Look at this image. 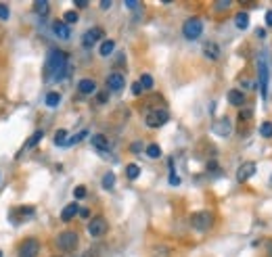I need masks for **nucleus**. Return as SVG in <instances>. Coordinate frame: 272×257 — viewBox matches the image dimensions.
<instances>
[{
    "mask_svg": "<svg viewBox=\"0 0 272 257\" xmlns=\"http://www.w3.org/2000/svg\"><path fill=\"white\" fill-rule=\"evenodd\" d=\"M86 136H88V132H86V130H82L80 134H76V136H71V138H67V142H65V146H63V149H69V146H74V144H78V142H80V140H84Z\"/></svg>",
    "mask_w": 272,
    "mask_h": 257,
    "instance_id": "bb28decb",
    "label": "nucleus"
},
{
    "mask_svg": "<svg viewBox=\"0 0 272 257\" xmlns=\"http://www.w3.org/2000/svg\"><path fill=\"white\" fill-rule=\"evenodd\" d=\"M144 149H147V146H144L142 142H138V140L130 144V151H132V153H140V151H144Z\"/></svg>",
    "mask_w": 272,
    "mask_h": 257,
    "instance_id": "4c0bfd02",
    "label": "nucleus"
},
{
    "mask_svg": "<svg viewBox=\"0 0 272 257\" xmlns=\"http://www.w3.org/2000/svg\"><path fill=\"white\" fill-rule=\"evenodd\" d=\"M253 174H256V163L253 161H245V163H241L239 170H237V180L245 182V180L253 178Z\"/></svg>",
    "mask_w": 272,
    "mask_h": 257,
    "instance_id": "ddd939ff",
    "label": "nucleus"
},
{
    "mask_svg": "<svg viewBox=\"0 0 272 257\" xmlns=\"http://www.w3.org/2000/svg\"><path fill=\"white\" fill-rule=\"evenodd\" d=\"M232 7V0H218V3H214V9L220 13V11H228Z\"/></svg>",
    "mask_w": 272,
    "mask_h": 257,
    "instance_id": "2f4dec72",
    "label": "nucleus"
},
{
    "mask_svg": "<svg viewBox=\"0 0 272 257\" xmlns=\"http://www.w3.org/2000/svg\"><path fill=\"white\" fill-rule=\"evenodd\" d=\"M260 136L262 138H272V121H264L260 125Z\"/></svg>",
    "mask_w": 272,
    "mask_h": 257,
    "instance_id": "c756f323",
    "label": "nucleus"
},
{
    "mask_svg": "<svg viewBox=\"0 0 272 257\" xmlns=\"http://www.w3.org/2000/svg\"><path fill=\"white\" fill-rule=\"evenodd\" d=\"M256 36H258V38H264V36H266V29H262V27H260V29L256 31Z\"/></svg>",
    "mask_w": 272,
    "mask_h": 257,
    "instance_id": "49530a36",
    "label": "nucleus"
},
{
    "mask_svg": "<svg viewBox=\"0 0 272 257\" xmlns=\"http://www.w3.org/2000/svg\"><path fill=\"white\" fill-rule=\"evenodd\" d=\"M142 90H144V88L140 86V82H134V84H132V94H134V96H140Z\"/></svg>",
    "mask_w": 272,
    "mask_h": 257,
    "instance_id": "58836bf2",
    "label": "nucleus"
},
{
    "mask_svg": "<svg viewBox=\"0 0 272 257\" xmlns=\"http://www.w3.org/2000/svg\"><path fill=\"white\" fill-rule=\"evenodd\" d=\"M86 192H88L86 186H76V188H74V197H76L78 201H80V199H86Z\"/></svg>",
    "mask_w": 272,
    "mask_h": 257,
    "instance_id": "f704fd0d",
    "label": "nucleus"
},
{
    "mask_svg": "<svg viewBox=\"0 0 272 257\" xmlns=\"http://www.w3.org/2000/svg\"><path fill=\"white\" fill-rule=\"evenodd\" d=\"M203 54H205V59H209V61H218V59H220V46H218L216 42H205V44H203Z\"/></svg>",
    "mask_w": 272,
    "mask_h": 257,
    "instance_id": "2eb2a0df",
    "label": "nucleus"
},
{
    "mask_svg": "<svg viewBox=\"0 0 272 257\" xmlns=\"http://www.w3.org/2000/svg\"><path fill=\"white\" fill-rule=\"evenodd\" d=\"M138 82H140V86H142L144 90H151V88H153V84H155V82H153V76H151V74H142Z\"/></svg>",
    "mask_w": 272,
    "mask_h": 257,
    "instance_id": "c85d7f7f",
    "label": "nucleus"
},
{
    "mask_svg": "<svg viewBox=\"0 0 272 257\" xmlns=\"http://www.w3.org/2000/svg\"><path fill=\"white\" fill-rule=\"evenodd\" d=\"M78 19H80V15H78L76 11H65V15H63V21H65L67 25H74V23H78Z\"/></svg>",
    "mask_w": 272,
    "mask_h": 257,
    "instance_id": "7c9ffc66",
    "label": "nucleus"
},
{
    "mask_svg": "<svg viewBox=\"0 0 272 257\" xmlns=\"http://www.w3.org/2000/svg\"><path fill=\"white\" fill-rule=\"evenodd\" d=\"M124 86H126V78H124V74L113 71V74L107 76V90H111V92H119V90H124Z\"/></svg>",
    "mask_w": 272,
    "mask_h": 257,
    "instance_id": "9b49d317",
    "label": "nucleus"
},
{
    "mask_svg": "<svg viewBox=\"0 0 272 257\" xmlns=\"http://www.w3.org/2000/svg\"><path fill=\"white\" fill-rule=\"evenodd\" d=\"M144 153H147L151 159H157V157H161V149H159V144H157V142H151V144H147Z\"/></svg>",
    "mask_w": 272,
    "mask_h": 257,
    "instance_id": "b1692460",
    "label": "nucleus"
},
{
    "mask_svg": "<svg viewBox=\"0 0 272 257\" xmlns=\"http://www.w3.org/2000/svg\"><path fill=\"white\" fill-rule=\"evenodd\" d=\"M268 82H270L268 61H266V59H260V61H258V84H260L262 99H268Z\"/></svg>",
    "mask_w": 272,
    "mask_h": 257,
    "instance_id": "39448f33",
    "label": "nucleus"
},
{
    "mask_svg": "<svg viewBox=\"0 0 272 257\" xmlns=\"http://www.w3.org/2000/svg\"><path fill=\"white\" fill-rule=\"evenodd\" d=\"M201 34H203V21L199 19V17H189L185 23H183V36L187 38V40H197V38H201Z\"/></svg>",
    "mask_w": 272,
    "mask_h": 257,
    "instance_id": "20e7f679",
    "label": "nucleus"
},
{
    "mask_svg": "<svg viewBox=\"0 0 272 257\" xmlns=\"http://www.w3.org/2000/svg\"><path fill=\"white\" fill-rule=\"evenodd\" d=\"M44 103H46V107H50V109L59 107V103H61V94H59V92H48L46 99H44Z\"/></svg>",
    "mask_w": 272,
    "mask_h": 257,
    "instance_id": "412c9836",
    "label": "nucleus"
},
{
    "mask_svg": "<svg viewBox=\"0 0 272 257\" xmlns=\"http://www.w3.org/2000/svg\"><path fill=\"white\" fill-rule=\"evenodd\" d=\"M88 234L93 236V238H101V236H105L107 234V230H109V224H107V219L105 217H101V215H97V217H93L88 222Z\"/></svg>",
    "mask_w": 272,
    "mask_h": 257,
    "instance_id": "423d86ee",
    "label": "nucleus"
},
{
    "mask_svg": "<svg viewBox=\"0 0 272 257\" xmlns=\"http://www.w3.org/2000/svg\"><path fill=\"white\" fill-rule=\"evenodd\" d=\"M180 182H183V180H180V176L174 172V168H172V172H170V184L172 186H180Z\"/></svg>",
    "mask_w": 272,
    "mask_h": 257,
    "instance_id": "e433bc0d",
    "label": "nucleus"
},
{
    "mask_svg": "<svg viewBox=\"0 0 272 257\" xmlns=\"http://www.w3.org/2000/svg\"><path fill=\"white\" fill-rule=\"evenodd\" d=\"M95 90H97L95 80L84 78V80H80V82H78V92H80V94H93Z\"/></svg>",
    "mask_w": 272,
    "mask_h": 257,
    "instance_id": "f3484780",
    "label": "nucleus"
},
{
    "mask_svg": "<svg viewBox=\"0 0 272 257\" xmlns=\"http://www.w3.org/2000/svg\"><path fill=\"white\" fill-rule=\"evenodd\" d=\"M264 245H266V251H268V257H272V238H268V241H264Z\"/></svg>",
    "mask_w": 272,
    "mask_h": 257,
    "instance_id": "ea45409f",
    "label": "nucleus"
},
{
    "mask_svg": "<svg viewBox=\"0 0 272 257\" xmlns=\"http://www.w3.org/2000/svg\"><path fill=\"white\" fill-rule=\"evenodd\" d=\"M266 25H268V27H272V11H268V13H266Z\"/></svg>",
    "mask_w": 272,
    "mask_h": 257,
    "instance_id": "a18cd8bd",
    "label": "nucleus"
},
{
    "mask_svg": "<svg viewBox=\"0 0 272 257\" xmlns=\"http://www.w3.org/2000/svg\"><path fill=\"white\" fill-rule=\"evenodd\" d=\"M80 217H84V219H88V217H90V209H86V207H82V209H80Z\"/></svg>",
    "mask_w": 272,
    "mask_h": 257,
    "instance_id": "a19ab883",
    "label": "nucleus"
},
{
    "mask_svg": "<svg viewBox=\"0 0 272 257\" xmlns=\"http://www.w3.org/2000/svg\"><path fill=\"white\" fill-rule=\"evenodd\" d=\"M245 117H251V111H241V119H245Z\"/></svg>",
    "mask_w": 272,
    "mask_h": 257,
    "instance_id": "de8ad7c7",
    "label": "nucleus"
},
{
    "mask_svg": "<svg viewBox=\"0 0 272 257\" xmlns=\"http://www.w3.org/2000/svg\"><path fill=\"white\" fill-rule=\"evenodd\" d=\"M65 142H67V130H57V134H55V144L63 149Z\"/></svg>",
    "mask_w": 272,
    "mask_h": 257,
    "instance_id": "a878e982",
    "label": "nucleus"
},
{
    "mask_svg": "<svg viewBox=\"0 0 272 257\" xmlns=\"http://www.w3.org/2000/svg\"><path fill=\"white\" fill-rule=\"evenodd\" d=\"M111 5H113L111 0H103V3H101V9H105V11H107V9H111Z\"/></svg>",
    "mask_w": 272,
    "mask_h": 257,
    "instance_id": "c03bdc74",
    "label": "nucleus"
},
{
    "mask_svg": "<svg viewBox=\"0 0 272 257\" xmlns=\"http://www.w3.org/2000/svg\"><path fill=\"white\" fill-rule=\"evenodd\" d=\"M0 257H3V251H0Z\"/></svg>",
    "mask_w": 272,
    "mask_h": 257,
    "instance_id": "09e8293b",
    "label": "nucleus"
},
{
    "mask_svg": "<svg viewBox=\"0 0 272 257\" xmlns=\"http://www.w3.org/2000/svg\"><path fill=\"white\" fill-rule=\"evenodd\" d=\"M211 132H214L216 136H220V138H228L232 134V123H230V119L228 117L216 119L214 123H211Z\"/></svg>",
    "mask_w": 272,
    "mask_h": 257,
    "instance_id": "9d476101",
    "label": "nucleus"
},
{
    "mask_svg": "<svg viewBox=\"0 0 272 257\" xmlns=\"http://www.w3.org/2000/svg\"><path fill=\"white\" fill-rule=\"evenodd\" d=\"M40 253V241L29 236L19 245V257H38Z\"/></svg>",
    "mask_w": 272,
    "mask_h": 257,
    "instance_id": "6e6552de",
    "label": "nucleus"
},
{
    "mask_svg": "<svg viewBox=\"0 0 272 257\" xmlns=\"http://www.w3.org/2000/svg\"><path fill=\"white\" fill-rule=\"evenodd\" d=\"M34 207H19V209H15V213H19L21 217H32L34 215Z\"/></svg>",
    "mask_w": 272,
    "mask_h": 257,
    "instance_id": "473e14b6",
    "label": "nucleus"
},
{
    "mask_svg": "<svg viewBox=\"0 0 272 257\" xmlns=\"http://www.w3.org/2000/svg\"><path fill=\"white\" fill-rule=\"evenodd\" d=\"M168 119H170L168 109H153L144 115V123L149 127H161L164 123H168Z\"/></svg>",
    "mask_w": 272,
    "mask_h": 257,
    "instance_id": "0eeeda50",
    "label": "nucleus"
},
{
    "mask_svg": "<svg viewBox=\"0 0 272 257\" xmlns=\"http://www.w3.org/2000/svg\"><path fill=\"white\" fill-rule=\"evenodd\" d=\"M48 9H50V5L46 3V0H36V3H34V13L38 17H46L48 15Z\"/></svg>",
    "mask_w": 272,
    "mask_h": 257,
    "instance_id": "aec40b11",
    "label": "nucleus"
},
{
    "mask_svg": "<svg viewBox=\"0 0 272 257\" xmlns=\"http://www.w3.org/2000/svg\"><path fill=\"white\" fill-rule=\"evenodd\" d=\"M42 138H44V132H42V130H38V132H34L32 136H29V138H27V142H25V146H23V149H34V146H36V144H38V142H40Z\"/></svg>",
    "mask_w": 272,
    "mask_h": 257,
    "instance_id": "5701e85b",
    "label": "nucleus"
},
{
    "mask_svg": "<svg viewBox=\"0 0 272 257\" xmlns=\"http://www.w3.org/2000/svg\"><path fill=\"white\" fill-rule=\"evenodd\" d=\"M101 184H103L105 190H111V188L115 186V174H113V172H107V174L103 176V182H101Z\"/></svg>",
    "mask_w": 272,
    "mask_h": 257,
    "instance_id": "393cba45",
    "label": "nucleus"
},
{
    "mask_svg": "<svg viewBox=\"0 0 272 257\" xmlns=\"http://www.w3.org/2000/svg\"><path fill=\"white\" fill-rule=\"evenodd\" d=\"M9 17H11V9H9V5L0 3V21H7Z\"/></svg>",
    "mask_w": 272,
    "mask_h": 257,
    "instance_id": "72a5a7b5",
    "label": "nucleus"
},
{
    "mask_svg": "<svg viewBox=\"0 0 272 257\" xmlns=\"http://www.w3.org/2000/svg\"><path fill=\"white\" fill-rule=\"evenodd\" d=\"M52 34H55L59 40H69V36H71V29H69V25H67L65 21L57 19V21L52 23Z\"/></svg>",
    "mask_w": 272,
    "mask_h": 257,
    "instance_id": "4468645a",
    "label": "nucleus"
},
{
    "mask_svg": "<svg viewBox=\"0 0 272 257\" xmlns=\"http://www.w3.org/2000/svg\"><path fill=\"white\" fill-rule=\"evenodd\" d=\"M90 144H93L97 151H107V149H109V140H107V136H103V134H95L93 138H90Z\"/></svg>",
    "mask_w": 272,
    "mask_h": 257,
    "instance_id": "a211bd4d",
    "label": "nucleus"
},
{
    "mask_svg": "<svg viewBox=\"0 0 272 257\" xmlns=\"http://www.w3.org/2000/svg\"><path fill=\"white\" fill-rule=\"evenodd\" d=\"M126 9H130V11H140V9H142V5H140V3H136V0H126Z\"/></svg>",
    "mask_w": 272,
    "mask_h": 257,
    "instance_id": "c9c22d12",
    "label": "nucleus"
},
{
    "mask_svg": "<svg viewBox=\"0 0 272 257\" xmlns=\"http://www.w3.org/2000/svg\"><path fill=\"white\" fill-rule=\"evenodd\" d=\"M76 215H80V207H78V203H69V205H65L63 211H61V219H63V222H71Z\"/></svg>",
    "mask_w": 272,
    "mask_h": 257,
    "instance_id": "dca6fc26",
    "label": "nucleus"
},
{
    "mask_svg": "<svg viewBox=\"0 0 272 257\" xmlns=\"http://www.w3.org/2000/svg\"><path fill=\"white\" fill-rule=\"evenodd\" d=\"M69 74V57L63 50H50L44 65L46 82H61Z\"/></svg>",
    "mask_w": 272,
    "mask_h": 257,
    "instance_id": "f257e3e1",
    "label": "nucleus"
},
{
    "mask_svg": "<svg viewBox=\"0 0 272 257\" xmlns=\"http://www.w3.org/2000/svg\"><path fill=\"white\" fill-rule=\"evenodd\" d=\"M140 176V168L136 166V163H130L128 168H126V178L128 180H136Z\"/></svg>",
    "mask_w": 272,
    "mask_h": 257,
    "instance_id": "cd10ccee",
    "label": "nucleus"
},
{
    "mask_svg": "<svg viewBox=\"0 0 272 257\" xmlns=\"http://www.w3.org/2000/svg\"><path fill=\"white\" fill-rule=\"evenodd\" d=\"M76 7H78V9H86L88 3H86V0H76Z\"/></svg>",
    "mask_w": 272,
    "mask_h": 257,
    "instance_id": "37998d69",
    "label": "nucleus"
},
{
    "mask_svg": "<svg viewBox=\"0 0 272 257\" xmlns=\"http://www.w3.org/2000/svg\"><path fill=\"white\" fill-rule=\"evenodd\" d=\"M270 182H272V176H270Z\"/></svg>",
    "mask_w": 272,
    "mask_h": 257,
    "instance_id": "8fccbe9b",
    "label": "nucleus"
},
{
    "mask_svg": "<svg viewBox=\"0 0 272 257\" xmlns=\"http://www.w3.org/2000/svg\"><path fill=\"white\" fill-rule=\"evenodd\" d=\"M55 245H57V249L61 253H74L78 249V245H80V236L74 230H65V232H61L57 236Z\"/></svg>",
    "mask_w": 272,
    "mask_h": 257,
    "instance_id": "f03ea898",
    "label": "nucleus"
},
{
    "mask_svg": "<svg viewBox=\"0 0 272 257\" xmlns=\"http://www.w3.org/2000/svg\"><path fill=\"white\" fill-rule=\"evenodd\" d=\"M107 99H109L107 92H99V103H107Z\"/></svg>",
    "mask_w": 272,
    "mask_h": 257,
    "instance_id": "79ce46f5",
    "label": "nucleus"
},
{
    "mask_svg": "<svg viewBox=\"0 0 272 257\" xmlns=\"http://www.w3.org/2000/svg\"><path fill=\"white\" fill-rule=\"evenodd\" d=\"M103 36H105L103 27H90V29L86 31V34L82 36V46H84V48H93L97 42L103 40Z\"/></svg>",
    "mask_w": 272,
    "mask_h": 257,
    "instance_id": "1a4fd4ad",
    "label": "nucleus"
},
{
    "mask_svg": "<svg viewBox=\"0 0 272 257\" xmlns=\"http://www.w3.org/2000/svg\"><path fill=\"white\" fill-rule=\"evenodd\" d=\"M113 50H115V42H113V40H103V42H101V46H99L101 57H109Z\"/></svg>",
    "mask_w": 272,
    "mask_h": 257,
    "instance_id": "4be33fe9",
    "label": "nucleus"
},
{
    "mask_svg": "<svg viewBox=\"0 0 272 257\" xmlns=\"http://www.w3.org/2000/svg\"><path fill=\"white\" fill-rule=\"evenodd\" d=\"M234 25H237V29H247V27H249V13H247V11L237 13V17H234Z\"/></svg>",
    "mask_w": 272,
    "mask_h": 257,
    "instance_id": "6ab92c4d",
    "label": "nucleus"
},
{
    "mask_svg": "<svg viewBox=\"0 0 272 257\" xmlns=\"http://www.w3.org/2000/svg\"><path fill=\"white\" fill-rule=\"evenodd\" d=\"M226 101H228V105H232V107H243L245 101H247V94H245L243 90H239V88H232V90H228V94H226Z\"/></svg>",
    "mask_w": 272,
    "mask_h": 257,
    "instance_id": "f8f14e48",
    "label": "nucleus"
},
{
    "mask_svg": "<svg viewBox=\"0 0 272 257\" xmlns=\"http://www.w3.org/2000/svg\"><path fill=\"white\" fill-rule=\"evenodd\" d=\"M191 226L197 230V232H207L211 230V226H214V213L211 211H195L193 217H191Z\"/></svg>",
    "mask_w": 272,
    "mask_h": 257,
    "instance_id": "7ed1b4c3",
    "label": "nucleus"
}]
</instances>
